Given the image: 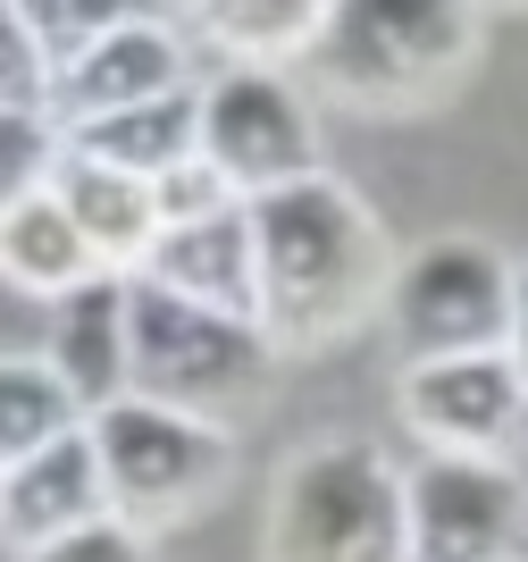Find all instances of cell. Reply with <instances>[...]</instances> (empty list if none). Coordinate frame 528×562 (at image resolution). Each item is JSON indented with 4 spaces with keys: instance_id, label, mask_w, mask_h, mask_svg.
Segmentation results:
<instances>
[{
    "instance_id": "1",
    "label": "cell",
    "mask_w": 528,
    "mask_h": 562,
    "mask_svg": "<svg viewBox=\"0 0 528 562\" xmlns=\"http://www.w3.org/2000/svg\"><path fill=\"white\" fill-rule=\"evenodd\" d=\"M252 260H260V336L277 361L327 352L386 319L394 244L345 177H302L252 202Z\"/></svg>"
},
{
    "instance_id": "2",
    "label": "cell",
    "mask_w": 528,
    "mask_h": 562,
    "mask_svg": "<svg viewBox=\"0 0 528 562\" xmlns=\"http://www.w3.org/2000/svg\"><path fill=\"white\" fill-rule=\"evenodd\" d=\"M486 50V0H327V25L294 59L302 93L361 117H419L470 85Z\"/></svg>"
},
{
    "instance_id": "3",
    "label": "cell",
    "mask_w": 528,
    "mask_h": 562,
    "mask_svg": "<svg viewBox=\"0 0 528 562\" xmlns=\"http://www.w3.org/2000/svg\"><path fill=\"white\" fill-rule=\"evenodd\" d=\"M277 386V345L260 319L202 311L184 294H160L151 278H126V395L184 412V420L235 428Z\"/></svg>"
},
{
    "instance_id": "4",
    "label": "cell",
    "mask_w": 528,
    "mask_h": 562,
    "mask_svg": "<svg viewBox=\"0 0 528 562\" xmlns=\"http://www.w3.org/2000/svg\"><path fill=\"white\" fill-rule=\"evenodd\" d=\"M260 562H412L403 462L361 437H319L277 470Z\"/></svg>"
},
{
    "instance_id": "5",
    "label": "cell",
    "mask_w": 528,
    "mask_h": 562,
    "mask_svg": "<svg viewBox=\"0 0 528 562\" xmlns=\"http://www.w3.org/2000/svg\"><path fill=\"white\" fill-rule=\"evenodd\" d=\"M92 462H101V504L126 529H177L202 504H218L235 479V437L210 420L160 412L143 395H117L110 412H92Z\"/></svg>"
},
{
    "instance_id": "6",
    "label": "cell",
    "mask_w": 528,
    "mask_h": 562,
    "mask_svg": "<svg viewBox=\"0 0 528 562\" xmlns=\"http://www.w3.org/2000/svg\"><path fill=\"white\" fill-rule=\"evenodd\" d=\"M193 93H202V160L235 186V202H260V193L302 186V177H327L319 101L302 93L294 68L227 59Z\"/></svg>"
},
{
    "instance_id": "7",
    "label": "cell",
    "mask_w": 528,
    "mask_h": 562,
    "mask_svg": "<svg viewBox=\"0 0 528 562\" xmlns=\"http://www.w3.org/2000/svg\"><path fill=\"white\" fill-rule=\"evenodd\" d=\"M512 311V260L486 235H437L419 252H394L386 278V328L403 336V361L445 352H495Z\"/></svg>"
},
{
    "instance_id": "8",
    "label": "cell",
    "mask_w": 528,
    "mask_h": 562,
    "mask_svg": "<svg viewBox=\"0 0 528 562\" xmlns=\"http://www.w3.org/2000/svg\"><path fill=\"white\" fill-rule=\"evenodd\" d=\"M412 562H512L528 529V479L504 453H419L403 470Z\"/></svg>"
},
{
    "instance_id": "9",
    "label": "cell",
    "mask_w": 528,
    "mask_h": 562,
    "mask_svg": "<svg viewBox=\"0 0 528 562\" xmlns=\"http://www.w3.org/2000/svg\"><path fill=\"white\" fill-rule=\"evenodd\" d=\"M394 412L428 453H512L528 437V386L495 352H445V361H403Z\"/></svg>"
},
{
    "instance_id": "10",
    "label": "cell",
    "mask_w": 528,
    "mask_h": 562,
    "mask_svg": "<svg viewBox=\"0 0 528 562\" xmlns=\"http://www.w3.org/2000/svg\"><path fill=\"white\" fill-rule=\"evenodd\" d=\"M193 85V34L177 18H143V25H117L110 43L76 50L68 68H50V126L68 135L85 117H110V110H143L160 93H184Z\"/></svg>"
},
{
    "instance_id": "11",
    "label": "cell",
    "mask_w": 528,
    "mask_h": 562,
    "mask_svg": "<svg viewBox=\"0 0 528 562\" xmlns=\"http://www.w3.org/2000/svg\"><path fill=\"white\" fill-rule=\"evenodd\" d=\"M135 278H151L160 294H184L202 311H235L252 319L260 311V260H252V202H235L218 218H193V227H160L151 235V260Z\"/></svg>"
},
{
    "instance_id": "12",
    "label": "cell",
    "mask_w": 528,
    "mask_h": 562,
    "mask_svg": "<svg viewBox=\"0 0 528 562\" xmlns=\"http://www.w3.org/2000/svg\"><path fill=\"white\" fill-rule=\"evenodd\" d=\"M101 462H92V428H68V437H50L43 453H25V462L0 470V546H34L68 538L85 520H101Z\"/></svg>"
},
{
    "instance_id": "13",
    "label": "cell",
    "mask_w": 528,
    "mask_h": 562,
    "mask_svg": "<svg viewBox=\"0 0 528 562\" xmlns=\"http://www.w3.org/2000/svg\"><path fill=\"white\" fill-rule=\"evenodd\" d=\"M50 202L68 211V227L85 235V252L101 278H135L151 260V235H160V211H151V186L143 177H117V168L85 160L59 143V168H50Z\"/></svg>"
},
{
    "instance_id": "14",
    "label": "cell",
    "mask_w": 528,
    "mask_h": 562,
    "mask_svg": "<svg viewBox=\"0 0 528 562\" xmlns=\"http://www.w3.org/2000/svg\"><path fill=\"white\" fill-rule=\"evenodd\" d=\"M43 361L68 378L76 412H110L126 395V278H85L76 294L50 303V345Z\"/></svg>"
},
{
    "instance_id": "15",
    "label": "cell",
    "mask_w": 528,
    "mask_h": 562,
    "mask_svg": "<svg viewBox=\"0 0 528 562\" xmlns=\"http://www.w3.org/2000/svg\"><path fill=\"white\" fill-rule=\"evenodd\" d=\"M68 151H85V160L117 168V177H168L177 160H193L202 151V93L184 85V93H160L143 101V110H110V117H85V126H68Z\"/></svg>"
},
{
    "instance_id": "16",
    "label": "cell",
    "mask_w": 528,
    "mask_h": 562,
    "mask_svg": "<svg viewBox=\"0 0 528 562\" xmlns=\"http://www.w3.org/2000/svg\"><path fill=\"white\" fill-rule=\"evenodd\" d=\"M319 25L327 0H184V34L252 68H294Z\"/></svg>"
},
{
    "instance_id": "17",
    "label": "cell",
    "mask_w": 528,
    "mask_h": 562,
    "mask_svg": "<svg viewBox=\"0 0 528 562\" xmlns=\"http://www.w3.org/2000/svg\"><path fill=\"white\" fill-rule=\"evenodd\" d=\"M85 278H101L85 252V235L68 227V211L43 193H25L18 211L0 218V285H18V294H34V303H59V294H76Z\"/></svg>"
},
{
    "instance_id": "18",
    "label": "cell",
    "mask_w": 528,
    "mask_h": 562,
    "mask_svg": "<svg viewBox=\"0 0 528 562\" xmlns=\"http://www.w3.org/2000/svg\"><path fill=\"white\" fill-rule=\"evenodd\" d=\"M68 428H85L68 378L50 370L43 352H0V470L25 462V453H43L50 437H68Z\"/></svg>"
},
{
    "instance_id": "19",
    "label": "cell",
    "mask_w": 528,
    "mask_h": 562,
    "mask_svg": "<svg viewBox=\"0 0 528 562\" xmlns=\"http://www.w3.org/2000/svg\"><path fill=\"white\" fill-rule=\"evenodd\" d=\"M25 34L43 50V68H68L76 50L110 43L117 25H143V18H168V0H18Z\"/></svg>"
},
{
    "instance_id": "20",
    "label": "cell",
    "mask_w": 528,
    "mask_h": 562,
    "mask_svg": "<svg viewBox=\"0 0 528 562\" xmlns=\"http://www.w3.org/2000/svg\"><path fill=\"white\" fill-rule=\"evenodd\" d=\"M50 168H59V126H50V110H0V218L18 211L25 193H43Z\"/></svg>"
},
{
    "instance_id": "21",
    "label": "cell",
    "mask_w": 528,
    "mask_h": 562,
    "mask_svg": "<svg viewBox=\"0 0 528 562\" xmlns=\"http://www.w3.org/2000/svg\"><path fill=\"white\" fill-rule=\"evenodd\" d=\"M151 211H160V227H193V218L235 211V186L193 151V160H177L168 177H151Z\"/></svg>"
},
{
    "instance_id": "22",
    "label": "cell",
    "mask_w": 528,
    "mask_h": 562,
    "mask_svg": "<svg viewBox=\"0 0 528 562\" xmlns=\"http://www.w3.org/2000/svg\"><path fill=\"white\" fill-rule=\"evenodd\" d=\"M18 562H160V546L143 538V529H126V520L101 513V520H85V529H68V538L18 554Z\"/></svg>"
},
{
    "instance_id": "23",
    "label": "cell",
    "mask_w": 528,
    "mask_h": 562,
    "mask_svg": "<svg viewBox=\"0 0 528 562\" xmlns=\"http://www.w3.org/2000/svg\"><path fill=\"white\" fill-rule=\"evenodd\" d=\"M43 93H50L43 50H34V34H25L18 0H0V110H43Z\"/></svg>"
},
{
    "instance_id": "24",
    "label": "cell",
    "mask_w": 528,
    "mask_h": 562,
    "mask_svg": "<svg viewBox=\"0 0 528 562\" xmlns=\"http://www.w3.org/2000/svg\"><path fill=\"white\" fill-rule=\"evenodd\" d=\"M504 361L528 386V260H512V311H504Z\"/></svg>"
},
{
    "instance_id": "25",
    "label": "cell",
    "mask_w": 528,
    "mask_h": 562,
    "mask_svg": "<svg viewBox=\"0 0 528 562\" xmlns=\"http://www.w3.org/2000/svg\"><path fill=\"white\" fill-rule=\"evenodd\" d=\"M512 562H520V554H512Z\"/></svg>"
}]
</instances>
